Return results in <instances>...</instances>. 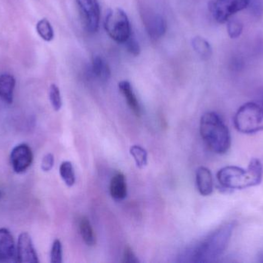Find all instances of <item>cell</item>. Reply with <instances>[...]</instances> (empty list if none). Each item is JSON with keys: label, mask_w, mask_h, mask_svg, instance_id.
<instances>
[{"label": "cell", "mask_w": 263, "mask_h": 263, "mask_svg": "<svg viewBox=\"0 0 263 263\" xmlns=\"http://www.w3.org/2000/svg\"><path fill=\"white\" fill-rule=\"evenodd\" d=\"M234 222H229L209 235L197 245L184 252L183 262H210L222 256L231 239Z\"/></svg>", "instance_id": "obj_1"}, {"label": "cell", "mask_w": 263, "mask_h": 263, "mask_svg": "<svg viewBox=\"0 0 263 263\" xmlns=\"http://www.w3.org/2000/svg\"><path fill=\"white\" fill-rule=\"evenodd\" d=\"M263 168L260 161L253 159L247 169L237 166H226L217 173V180L227 189H245L262 182Z\"/></svg>", "instance_id": "obj_2"}, {"label": "cell", "mask_w": 263, "mask_h": 263, "mask_svg": "<svg viewBox=\"0 0 263 263\" xmlns=\"http://www.w3.org/2000/svg\"><path fill=\"white\" fill-rule=\"evenodd\" d=\"M199 131L202 140L213 152H228L231 147V134L219 114L213 111L205 113L201 117Z\"/></svg>", "instance_id": "obj_3"}, {"label": "cell", "mask_w": 263, "mask_h": 263, "mask_svg": "<svg viewBox=\"0 0 263 263\" xmlns=\"http://www.w3.org/2000/svg\"><path fill=\"white\" fill-rule=\"evenodd\" d=\"M235 128L242 134H252L263 131V106L248 102L236 111L233 119Z\"/></svg>", "instance_id": "obj_4"}, {"label": "cell", "mask_w": 263, "mask_h": 263, "mask_svg": "<svg viewBox=\"0 0 263 263\" xmlns=\"http://www.w3.org/2000/svg\"><path fill=\"white\" fill-rule=\"evenodd\" d=\"M104 27L109 37L117 43H124L133 34L128 15L120 8L110 9L108 12Z\"/></svg>", "instance_id": "obj_5"}, {"label": "cell", "mask_w": 263, "mask_h": 263, "mask_svg": "<svg viewBox=\"0 0 263 263\" xmlns=\"http://www.w3.org/2000/svg\"><path fill=\"white\" fill-rule=\"evenodd\" d=\"M251 4V0H212L209 9L214 20L225 23L234 14L243 10Z\"/></svg>", "instance_id": "obj_6"}, {"label": "cell", "mask_w": 263, "mask_h": 263, "mask_svg": "<svg viewBox=\"0 0 263 263\" xmlns=\"http://www.w3.org/2000/svg\"><path fill=\"white\" fill-rule=\"evenodd\" d=\"M85 29L89 33L98 31L100 6L98 0H76Z\"/></svg>", "instance_id": "obj_7"}, {"label": "cell", "mask_w": 263, "mask_h": 263, "mask_svg": "<svg viewBox=\"0 0 263 263\" xmlns=\"http://www.w3.org/2000/svg\"><path fill=\"white\" fill-rule=\"evenodd\" d=\"M33 162L32 149L26 144H20L14 147L11 151L10 164L16 174H22L27 171Z\"/></svg>", "instance_id": "obj_8"}, {"label": "cell", "mask_w": 263, "mask_h": 263, "mask_svg": "<svg viewBox=\"0 0 263 263\" xmlns=\"http://www.w3.org/2000/svg\"><path fill=\"white\" fill-rule=\"evenodd\" d=\"M16 262L20 263L40 262L32 238L28 233H22L16 245Z\"/></svg>", "instance_id": "obj_9"}, {"label": "cell", "mask_w": 263, "mask_h": 263, "mask_svg": "<svg viewBox=\"0 0 263 263\" xmlns=\"http://www.w3.org/2000/svg\"><path fill=\"white\" fill-rule=\"evenodd\" d=\"M0 262H17L16 246L12 233L0 229Z\"/></svg>", "instance_id": "obj_10"}, {"label": "cell", "mask_w": 263, "mask_h": 263, "mask_svg": "<svg viewBox=\"0 0 263 263\" xmlns=\"http://www.w3.org/2000/svg\"><path fill=\"white\" fill-rule=\"evenodd\" d=\"M144 23L147 33L152 40L162 38L166 32V21L159 14H148L144 18Z\"/></svg>", "instance_id": "obj_11"}, {"label": "cell", "mask_w": 263, "mask_h": 263, "mask_svg": "<svg viewBox=\"0 0 263 263\" xmlns=\"http://www.w3.org/2000/svg\"><path fill=\"white\" fill-rule=\"evenodd\" d=\"M196 186L202 196H208L213 191V179L211 171L205 167H199L196 173Z\"/></svg>", "instance_id": "obj_12"}, {"label": "cell", "mask_w": 263, "mask_h": 263, "mask_svg": "<svg viewBox=\"0 0 263 263\" xmlns=\"http://www.w3.org/2000/svg\"><path fill=\"white\" fill-rule=\"evenodd\" d=\"M118 86L120 92L126 99L128 106L137 117H139L142 113V110L139 100L133 91L131 83L127 80H123L119 83Z\"/></svg>", "instance_id": "obj_13"}, {"label": "cell", "mask_w": 263, "mask_h": 263, "mask_svg": "<svg viewBox=\"0 0 263 263\" xmlns=\"http://www.w3.org/2000/svg\"><path fill=\"white\" fill-rule=\"evenodd\" d=\"M15 86V80L10 74L0 75V99L5 103L11 104L13 101L14 90Z\"/></svg>", "instance_id": "obj_14"}, {"label": "cell", "mask_w": 263, "mask_h": 263, "mask_svg": "<svg viewBox=\"0 0 263 263\" xmlns=\"http://www.w3.org/2000/svg\"><path fill=\"white\" fill-rule=\"evenodd\" d=\"M110 195L116 200H123L127 196L126 177L121 172L117 173L110 182Z\"/></svg>", "instance_id": "obj_15"}, {"label": "cell", "mask_w": 263, "mask_h": 263, "mask_svg": "<svg viewBox=\"0 0 263 263\" xmlns=\"http://www.w3.org/2000/svg\"><path fill=\"white\" fill-rule=\"evenodd\" d=\"M92 74L102 82H106L110 78L111 71L107 62L100 57L94 56L92 60Z\"/></svg>", "instance_id": "obj_16"}, {"label": "cell", "mask_w": 263, "mask_h": 263, "mask_svg": "<svg viewBox=\"0 0 263 263\" xmlns=\"http://www.w3.org/2000/svg\"><path fill=\"white\" fill-rule=\"evenodd\" d=\"M80 231L82 238L86 245L93 247L97 242L96 235L90 222L86 217H82L80 222Z\"/></svg>", "instance_id": "obj_17"}, {"label": "cell", "mask_w": 263, "mask_h": 263, "mask_svg": "<svg viewBox=\"0 0 263 263\" xmlns=\"http://www.w3.org/2000/svg\"><path fill=\"white\" fill-rule=\"evenodd\" d=\"M192 45H193V48L195 52L201 58L207 60L211 57L212 52H213L211 46H210V43L206 40H205L203 37H195L192 41Z\"/></svg>", "instance_id": "obj_18"}, {"label": "cell", "mask_w": 263, "mask_h": 263, "mask_svg": "<svg viewBox=\"0 0 263 263\" xmlns=\"http://www.w3.org/2000/svg\"><path fill=\"white\" fill-rule=\"evenodd\" d=\"M60 174L68 187H72L76 182L73 166L70 162H63L60 166Z\"/></svg>", "instance_id": "obj_19"}, {"label": "cell", "mask_w": 263, "mask_h": 263, "mask_svg": "<svg viewBox=\"0 0 263 263\" xmlns=\"http://www.w3.org/2000/svg\"><path fill=\"white\" fill-rule=\"evenodd\" d=\"M37 33L43 40L50 42L54 38V31L52 25L46 19L40 20L36 24Z\"/></svg>", "instance_id": "obj_20"}, {"label": "cell", "mask_w": 263, "mask_h": 263, "mask_svg": "<svg viewBox=\"0 0 263 263\" xmlns=\"http://www.w3.org/2000/svg\"><path fill=\"white\" fill-rule=\"evenodd\" d=\"M129 151L138 168H142L146 166L148 162V154L145 148L139 145H133L131 147Z\"/></svg>", "instance_id": "obj_21"}, {"label": "cell", "mask_w": 263, "mask_h": 263, "mask_svg": "<svg viewBox=\"0 0 263 263\" xmlns=\"http://www.w3.org/2000/svg\"><path fill=\"white\" fill-rule=\"evenodd\" d=\"M243 31L242 22L236 19L229 20L227 22V32L231 39H237L240 37Z\"/></svg>", "instance_id": "obj_22"}, {"label": "cell", "mask_w": 263, "mask_h": 263, "mask_svg": "<svg viewBox=\"0 0 263 263\" xmlns=\"http://www.w3.org/2000/svg\"><path fill=\"white\" fill-rule=\"evenodd\" d=\"M49 100L52 108L55 111H59L61 109L63 102H62L61 94H60V88L55 84H52L49 87Z\"/></svg>", "instance_id": "obj_23"}, {"label": "cell", "mask_w": 263, "mask_h": 263, "mask_svg": "<svg viewBox=\"0 0 263 263\" xmlns=\"http://www.w3.org/2000/svg\"><path fill=\"white\" fill-rule=\"evenodd\" d=\"M50 262L61 263L63 262V247L59 239H55L52 243L50 252Z\"/></svg>", "instance_id": "obj_24"}, {"label": "cell", "mask_w": 263, "mask_h": 263, "mask_svg": "<svg viewBox=\"0 0 263 263\" xmlns=\"http://www.w3.org/2000/svg\"><path fill=\"white\" fill-rule=\"evenodd\" d=\"M124 43L126 45V49L129 54L135 56V57L139 55L141 52L140 46H139V43H138L137 40H136L133 34Z\"/></svg>", "instance_id": "obj_25"}, {"label": "cell", "mask_w": 263, "mask_h": 263, "mask_svg": "<svg viewBox=\"0 0 263 263\" xmlns=\"http://www.w3.org/2000/svg\"><path fill=\"white\" fill-rule=\"evenodd\" d=\"M54 163H55V159H54L53 154H50V153L46 154L42 159V171H44V172H49L53 168Z\"/></svg>", "instance_id": "obj_26"}, {"label": "cell", "mask_w": 263, "mask_h": 263, "mask_svg": "<svg viewBox=\"0 0 263 263\" xmlns=\"http://www.w3.org/2000/svg\"><path fill=\"white\" fill-rule=\"evenodd\" d=\"M123 262L136 263L139 262V259L136 258V255L133 253V250L129 247L125 249L124 254H123Z\"/></svg>", "instance_id": "obj_27"}, {"label": "cell", "mask_w": 263, "mask_h": 263, "mask_svg": "<svg viewBox=\"0 0 263 263\" xmlns=\"http://www.w3.org/2000/svg\"><path fill=\"white\" fill-rule=\"evenodd\" d=\"M2 196H3V194H2V191H0V199H1Z\"/></svg>", "instance_id": "obj_28"}, {"label": "cell", "mask_w": 263, "mask_h": 263, "mask_svg": "<svg viewBox=\"0 0 263 263\" xmlns=\"http://www.w3.org/2000/svg\"><path fill=\"white\" fill-rule=\"evenodd\" d=\"M252 2H253V0H251V3H252Z\"/></svg>", "instance_id": "obj_29"}]
</instances>
